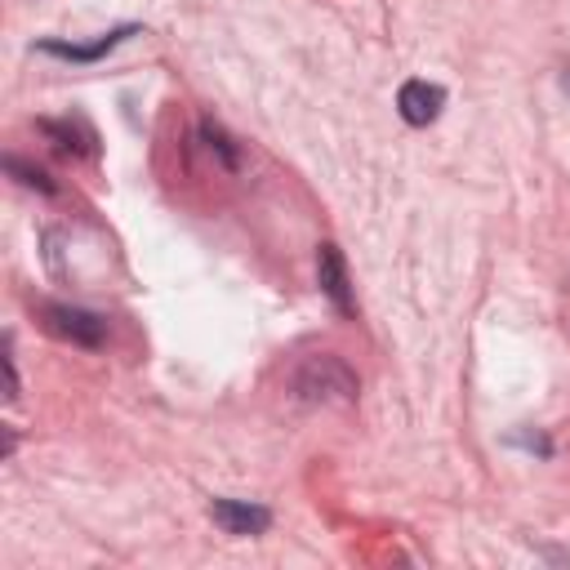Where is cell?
<instances>
[{"label":"cell","instance_id":"cell-1","mask_svg":"<svg viewBox=\"0 0 570 570\" xmlns=\"http://www.w3.org/2000/svg\"><path fill=\"white\" fill-rule=\"evenodd\" d=\"M289 387L303 405H347L356 401L361 383L352 374V365L334 352H316V356H303L289 374Z\"/></svg>","mask_w":570,"mask_h":570},{"label":"cell","instance_id":"cell-2","mask_svg":"<svg viewBox=\"0 0 570 570\" xmlns=\"http://www.w3.org/2000/svg\"><path fill=\"white\" fill-rule=\"evenodd\" d=\"M45 325L58 338H71L76 347H102V338H107V321L98 312H85V307H71V303H49Z\"/></svg>","mask_w":570,"mask_h":570},{"label":"cell","instance_id":"cell-3","mask_svg":"<svg viewBox=\"0 0 570 570\" xmlns=\"http://www.w3.org/2000/svg\"><path fill=\"white\" fill-rule=\"evenodd\" d=\"M209 517L223 534H236V539H249V534H263L272 525V512L263 503H249V499H214L209 503Z\"/></svg>","mask_w":570,"mask_h":570},{"label":"cell","instance_id":"cell-4","mask_svg":"<svg viewBox=\"0 0 570 570\" xmlns=\"http://www.w3.org/2000/svg\"><path fill=\"white\" fill-rule=\"evenodd\" d=\"M316 281H321V289H325V298H330L343 316H352V312H356L352 281H347V263H343V249H338V245H330V240L316 249Z\"/></svg>","mask_w":570,"mask_h":570},{"label":"cell","instance_id":"cell-5","mask_svg":"<svg viewBox=\"0 0 570 570\" xmlns=\"http://www.w3.org/2000/svg\"><path fill=\"white\" fill-rule=\"evenodd\" d=\"M396 107H401L405 125H432L441 116V107H445V89L428 85V80H405L401 94H396Z\"/></svg>","mask_w":570,"mask_h":570},{"label":"cell","instance_id":"cell-6","mask_svg":"<svg viewBox=\"0 0 570 570\" xmlns=\"http://www.w3.org/2000/svg\"><path fill=\"white\" fill-rule=\"evenodd\" d=\"M138 27H116V31H107V36H98L94 45H62V40H45L40 49L45 53H53V58H71V62H94V58H102V53H111L125 36H134Z\"/></svg>","mask_w":570,"mask_h":570},{"label":"cell","instance_id":"cell-7","mask_svg":"<svg viewBox=\"0 0 570 570\" xmlns=\"http://www.w3.org/2000/svg\"><path fill=\"white\" fill-rule=\"evenodd\" d=\"M4 169H9V174H18V183H22V187H36V191H53L49 174H45V169H36V165H27L22 156H4Z\"/></svg>","mask_w":570,"mask_h":570},{"label":"cell","instance_id":"cell-8","mask_svg":"<svg viewBox=\"0 0 570 570\" xmlns=\"http://www.w3.org/2000/svg\"><path fill=\"white\" fill-rule=\"evenodd\" d=\"M200 134L209 138V151H218V156H223V165H227V169H236V147H232V138H227L218 125H209V120L200 125Z\"/></svg>","mask_w":570,"mask_h":570},{"label":"cell","instance_id":"cell-9","mask_svg":"<svg viewBox=\"0 0 570 570\" xmlns=\"http://www.w3.org/2000/svg\"><path fill=\"white\" fill-rule=\"evenodd\" d=\"M4 401H18V365H13V352H4Z\"/></svg>","mask_w":570,"mask_h":570}]
</instances>
